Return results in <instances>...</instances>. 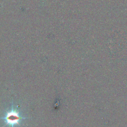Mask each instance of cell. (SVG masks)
<instances>
[{
	"label": "cell",
	"instance_id": "cell-1",
	"mask_svg": "<svg viewBox=\"0 0 127 127\" xmlns=\"http://www.w3.org/2000/svg\"><path fill=\"white\" fill-rule=\"evenodd\" d=\"M26 118H24L20 116L19 112L13 109L12 103L11 109L6 112L5 117L0 118V119L3 120L4 123H5L3 127L7 125L11 127H14V126L15 125L20 126V121Z\"/></svg>",
	"mask_w": 127,
	"mask_h": 127
}]
</instances>
